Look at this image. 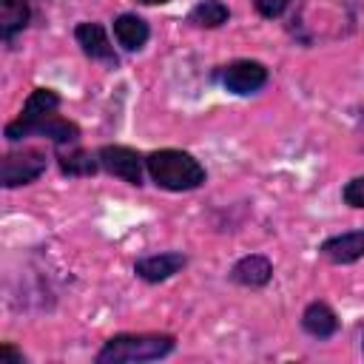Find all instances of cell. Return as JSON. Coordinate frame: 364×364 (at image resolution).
<instances>
[{"instance_id": "6da1fadb", "label": "cell", "mask_w": 364, "mask_h": 364, "mask_svg": "<svg viewBox=\"0 0 364 364\" xmlns=\"http://www.w3.org/2000/svg\"><path fill=\"white\" fill-rule=\"evenodd\" d=\"M151 179L165 191H193L205 182V168L185 151L162 148L145 156Z\"/></svg>"}, {"instance_id": "7a4b0ae2", "label": "cell", "mask_w": 364, "mask_h": 364, "mask_svg": "<svg viewBox=\"0 0 364 364\" xmlns=\"http://www.w3.org/2000/svg\"><path fill=\"white\" fill-rule=\"evenodd\" d=\"M173 336L165 333H139V336H114L97 353L100 364H125V361H154L165 358L173 350Z\"/></svg>"}, {"instance_id": "3957f363", "label": "cell", "mask_w": 364, "mask_h": 364, "mask_svg": "<svg viewBox=\"0 0 364 364\" xmlns=\"http://www.w3.org/2000/svg\"><path fill=\"white\" fill-rule=\"evenodd\" d=\"M57 108H60V94H57V91H51V88H34V91L28 94V100H26V105H23V111H20V117L6 125V139H9V142H17V139H23V136H31V134L37 131V125H40L48 114H54Z\"/></svg>"}, {"instance_id": "277c9868", "label": "cell", "mask_w": 364, "mask_h": 364, "mask_svg": "<svg viewBox=\"0 0 364 364\" xmlns=\"http://www.w3.org/2000/svg\"><path fill=\"white\" fill-rule=\"evenodd\" d=\"M46 162H48L46 154L37 151V148H23V151H14V154H6L3 165H0L3 188H17V185L34 182L46 171Z\"/></svg>"}, {"instance_id": "5b68a950", "label": "cell", "mask_w": 364, "mask_h": 364, "mask_svg": "<svg viewBox=\"0 0 364 364\" xmlns=\"http://www.w3.org/2000/svg\"><path fill=\"white\" fill-rule=\"evenodd\" d=\"M97 159H100V165L108 173L125 179L128 185H136V188L142 185V156L134 148H125V145H102L97 151Z\"/></svg>"}, {"instance_id": "8992f818", "label": "cell", "mask_w": 364, "mask_h": 364, "mask_svg": "<svg viewBox=\"0 0 364 364\" xmlns=\"http://www.w3.org/2000/svg\"><path fill=\"white\" fill-rule=\"evenodd\" d=\"M222 82L233 94H253L267 82V68L256 60H236L225 68Z\"/></svg>"}, {"instance_id": "52a82bcc", "label": "cell", "mask_w": 364, "mask_h": 364, "mask_svg": "<svg viewBox=\"0 0 364 364\" xmlns=\"http://www.w3.org/2000/svg\"><path fill=\"white\" fill-rule=\"evenodd\" d=\"M74 37L80 43V48L91 57V60H102V63H111L117 65V54H114V46L108 43V34L100 23H80L74 28Z\"/></svg>"}, {"instance_id": "ba28073f", "label": "cell", "mask_w": 364, "mask_h": 364, "mask_svg": "<svg viewBox=\"0 0 364 364\" xmlns=\"http://www.w3.org/2000/svg\"><path fill=\"white\" fill-rule=\"evenodd\" d=\"M324 259H330L333 264H350L358 262L364 256V230H347L338 236H330L321 245Z\"/></svg>"}, {"instance_id": "9c48e42d", "label": "cell", "mask_w": 364, "mask_h": 364, "mask_svg": "<svg viewBox=\"0 0 364 364\" xmlns=\"http://www.w3.org/2000/svg\"><path fill=\"white\" fill-rule=\"evenodd\" d=\"M185 267V256L182 253H156V256H145L136 262V276L145 282H165L173 273H179Z\"/></svg>"}, {"instance_id": "30bf717a", "label": "cell", "mask_w": 364, "mask_h": 364, "mask_svg": "<svg viewBox=\"0 0 364 364\" xmlns=\"http://www.w3.org/2000/svg\"><path fill=\"white\" fill-rule=\"evenodd\" d=\"M270 276H273V264L259 253H250V256L239 259L230 270V279L236 284H245V287H262V284L270 282Z\"/></svg>"}, {"instance_id": "8fae6325", "label": "cell", "mask_w": 364, "mask_h": 364, "mask_svg": "<svg viewBox=\"0 0 364 364\" xmlns=\"http://www.w3.org/2000/svg\"><path fill=\"white\" fill-rule=\"evenodd\" d=\"M148 34H151L148 23L136 14H119L114 20V37L125 51H139L148 43Z\"/></svg>"}, {"instance_id": "7c38bea8", "label": "cell", "mask_w": 364, "mask_h": 364, "mask_svg": "<svg viewBox=\"0 0 364 364\" xmlns=\"http://www.w3.org/2000/svg\"><path fill=\"white\" fill-rule=\"evenodd\" d=\"M301 327L313 338H330L338 330V318L324 301H313V304H307V310L301 316Z\"/></svg>"}, {"instance_id": "4fadbf2b", "label": "cell", "mask_w": 364, "mask_h": 364, "mask_svg": "<svg viewBox=\"0 0 364 364\" xmlns=\"http://www.w3.org/2000/svg\"><path fill=\"white\" fill-rule=\"evenodd\" d=\"M28 23V3L26 0H0V34L11 40Z\"/></svg>"}, {"instance_id": "5bb4252c", "label": "cell", "mask_w": 364, "mask_h": 364, "mask_svg": "<svg viewBox=\"0 0 364 364\" xmlns=\"http://www.w3.org/2000/svg\"><path fill=\"white\" fill-rule=\"evenodd\" d=\"M228 17H230V11L222 0H202L191 9L188 23H193L199 28H219L222 23H228Z\"/></svg>"}, {"instance_id": "9a60e30c", "label": "cell", "mask_w": 364, "mask_h": 364, "mask_svg": "<svg viewBox=\"0 0 364 364\" xmlns=\"http://www.w3.org/2000/svg\"><path fill=\"white\" fill-rule=\"evenodd\" d=\"M97 165H100V159L80 148L60 154V171L68 176H91V173H97Z\"/></svg>"}, {"instance_id": "2e32d148", "label": "cell", "mask_w": 364, "mask_h": 364, "mask_svg": "<svg viewBox=\"0 0 364 364\" xmlns=\"http://www.w3.org/2000/svg\"><path fill=\"white\" fill-rule=\"evenodd\" d=\"M341 196H344V202H347L350 208H364V176L350 179V182L344 185Z\"/></svg>"}, {"instance_id": "e0dca14e", "label": "cell", "mask_w": 364, "mask_h": 364, "mask_svg": "<svg viewBox=\"0 0 364 364\" xmlns=\"http://www.w3.org/2000/svg\"><path fill=\"white\" fill-rule=\"evenodd\" d=\"M253 6H256V11H259L262 17L273 20V17L284 14V9L290 6V0H253Z\"/></svg>"}, {"instance_id": "ac0fdd59", "label": "cell", "mask_w": 364, "mask_h": 364, "mask_svg": "<svg viewBox=\"0 0 364 364\" xmlns=\"http://www.w3.org/2000/svg\"><path fill=\"white\" fill-rule=\"evenodd\" d=\"M0 361L3 364H23V353H17L11 344H3L0 347Z\"/></svg>"}, {"instance_id": "d6986e66", "label": "cell", "mask_w": 364, "mask_h": 364, "mask_svg": "<svg viewBox=\"0 0 364 364\" xmlns=\"http://www.w3.org/2000/svg\"><path fill=\"white\" fill-rule=\"evenodd\" d=\"M136 3H145V6H162V3H168V0H136Z\"/></svg>"}]
</instances>
